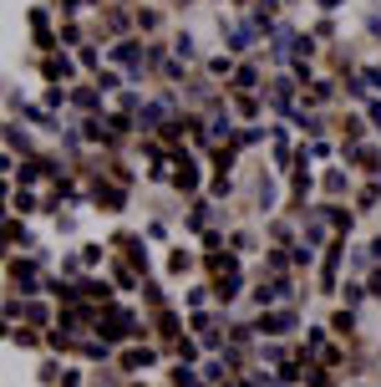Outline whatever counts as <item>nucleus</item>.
<instances>
[{
  "label": "nucleus",
  "mask_w": 381,
  "mask_h": 387,
  "mask_svg": "<svg viewBox=\"0 0 381 387\" xmlns=\"http://www.w3.org/2000/svg\"><path fill=\"white\" fill-rule=\"evenodd\" d=\"M21 316L31 321L36 331H41V326H51V321H56V316H51V306H46V301H21Z\"/></svg>",
  "instance_id": "13"
},
{
  "label": "nucleus",
  "mask_w": 381,
  "mask_h": 387,
  "mask_svg": "<svg viewBox=\"0 0 381 387\" xmlns=\"http://www.w3.org/2000/svg\"><path fill=\"white\" fill-rule=\"evenodd\" d=\"M91 204L107 209V214H122L127 209V189L122 184H91Z\"/></svg>",
  "instance_id": "9"
},
{
  "label": "nucleus",
  "mask_w": 381,
  "mask_h": 387,
  "mask_svg": "<svg viewBox=\"0 0 381 387\" xmlns=\"http://www.w3.org/2000/svg\"><path fill=\"white\" fill-rule=\"evenodd\" d=\"M36 67H41V76H46L51 87H67V82H76V76H82V61L67 56V51H51V56L36 61Z\"/></svg>",
  "instance_id": "1"
},
{
  "label": "nucleus",
  "mask_w": 381,
  "mask_h": 387,
  "mask_svg": "<svg viewBox=\"0 0 381 387\" xmlns=\"http://www.w3.org/2000/svg\"><path fill=\"white\" fill-rule=\"evenodd\" d=\"M351 331H356V311H346V306H336V311H331V337L340 342V337H351Z\"/></svg>",
  "instance_id": "16"
},
{
  "label": "nucleus",
  "mask_w": 381,
  "mask_h": 387,
  "mask_svg": "<svg viewBox=\"0 0 381 387\" xmlns=\"http://www.w3.org/2000/svg\"><path fill=\"white\" fill-rule=\"evenodd\" d=\"M36 275H41V270H36V260H31V255H10V265H6V280H10V291H21L25 301H31V291L41 286Z\"/></svg>",
  "instance_id": "4"
},
{
  "label": "nucleus",
  "mask_w": 381,
  "mask_h": 387,
  "mask_svg": "<svg viewBox=\"0 0 381 387\" xmlns=\"http://www.w3.org/2000/svg\"><path fill=\"white\" fill-rule=\"evenodd\" d=\"M97 337H102V342H122V337H138V316L127 311V306H112V311L97 321Z\"/></svg>",
  "instance_id": "2"
},
{
  "label": "nucleus",
  "mask_w": 381,
  "mask_h": 387,
  "mask_svg": "<svg viewBox=\"0 0 381 387\" xmlns=\"http://www.w3.org/2000/svg\"><path fill=\"white\" fill-rule=\"evenodd\" d=\"M168 46H173V56H178V61H193V56H199V41H193V31H173V41H168Z\"/></svg>",
  "instance_id": "17"
},
{
  "label": "nucleus",
  "mask_w": 381,
  "mask_h": 387,
  "mask_svg": "<svg viewBox=\"0 0 381 387\" xmlns=\"http://www.w3.org/2000/svg\"><path fill=\"white\" fill-rule=\"evenodd\" d=\"M199 184H204V174H199L193 148H173V189H178V193H193Z\"/></svg>",
  "instance_id": "3"
},
{
  "label": "nucleus",
  "mask_w": 381,
  "mask_h": 387,
  "mask_svg": "<svg viewBox=\"0 0 381 387\" xmlns=\"http://www.w3.org/2000/svg\"><path fill=\"white\" fill-rule=\"evenodd\" d=\"M340 163H346V169H356V174H366V178H381V148H376V143L340 148Z\"/></svg>",
  "instance_id": "5"
},
{
  "label": "nucleus",
  "mask_w": 381,
  "mask_h": 387,
  "mask_svg": "<svg viewBox=\"0 0 381 387\" xmlns=\"http://www.w3.org/2000/svg\"><path fill=\"white\" fill-rule=\"evenodd\" d=\"M16 148H31V133L10 118V123H6V153H10V158H16Z\"/></svg>",
  "instance_id": "18"
},
{
  "label": "nucleus",
  "mask_w": 381,
  "mask_h": 387,
  "mask_svg": "<svg viewBox=\"0 0 381 387\" xmlns=\"http://www.w3.org/2000/svg\"><path fill=\"white\" fill-rule=\"evenodd\" d=\"M188 265H193V255H188V250H173V255H168V270H173V275H183Z\"/></svg>",
  "instance_id": "23"
},
{
  "label": "nucleus",
  "mask_w": 381,
  "mask_h": 387,
  "mask_svg": "<svg viewBox=\"0 0 381 387\" xmlns=\"http://www.w3.org/2000/svg\"><path fill=\"white\" fill-rule=\"evenodd\" d=\"M346 189H351V174H346V169H325V178H320V193H325V199H340Z\"/></svg>",
  "instance_id": "12"
},
{
  "label": "nucleus",
  "mask_w": 381,
  "mask_h": 387,
  "mask_svg": "<svg viewBox=\"0 0 381 387\" xmlns=\"http://www.w3.org/2000/svg\"><path fill=\"white\" fill-rule=\"evenodd\" d=\"M340 6H346V0H320V10H340Z\"/></svg>",
  "instance_id": "26"
},
{
  "label": "nucleus",
  "mask_w": 381,
  "mask_h": 387,
  "mask_svg": "<svg viewBox=\"0 0 381 387\" xmlns=\"http://www.w3.org/2000/svg\"><path fill=\"white\" fill-rule=\"evenodd\" d=\"M376 204H381V178H366V184L356 189V214L376 209Z\"/></svg>",
  "instance_id": "15"
},
{
  "label": "nucleus",
  "mask_w": 381,
  "mask_h": 387,
  "mask_svg": "<svg viewBox=\"0 0 381 387\" xmlns=\"http://www.w3.org/2000/svg\"><path fill=\"white\" fill-rule=\"evenodd\" d=\"M224 244H229L234 255H254V244H259V240L249 235V229H229V235H224Z\"/></svg>",
  "instance_id": "19"
},
{
  "label": "nucleus",
  "mask_w": 381,
  "mask_h": 387,
  "mask_svg": "<svg viewBox=\"0 0 381 387\" xmlns=\"http://www.w3.org/2000/svg\"><path fill=\"white\" fill-rule=\"evenodd\" d=\"M133 21H138V36H153L157 25H163V10H157V6H138Z\"/></svg>",
  "instance_id": "14"
},
{
  "label": "nucleus",
  "mask_w": 381,
  "mask_h": 387,
  "mask_svg": "<svg viewBox=\"0 0 381 387\" xmlns=\"http://www.w3.org/2000/svg\"><path fill=\"white\" fill-rule=\"evenodd\" d=\"M270 76L259 72V61H239V72H234V82L224 87V97H239V92H265Z\"/></svg>",
  "instance_id": "7"
},
{
  "label": "nucleus",
  "mask_w": 381,
  "mask_h": 387,
  "mask_svg": "<svg viewBox=\"0 0 381 387\" xmlns=\"http://www.w3.org/2000/svg\"><path fill=\"white\" fill-rule=\"evenodd\" d=\"M56 41L67 46V51H72V46L82 51V41H87V31H82V25H76V21H67V25H56Z\"/></svg>",
  "instance_id": "21"
},
{
  "label": "nucleus",
  "mask_w": 381,
  "mask_h": 387,
  "mask_svg": "<svg viewBox=\"0 0 381 387\" xmlns=\"http://www.w3.org/2000/svg\"><path fill=\"white\" fill-rule=\"evenodd\" d=\"M331 153H340L331 138H310V143H300L295 158H300V163H331Z\"/></svg>",
  "instance_id": "11"
},
{
  "label": "nucleus",
  "mask_w": 381,
  "mask_h": 387,
  "mask_svg": "<svg viewBox=\"0 0 381 387\" xmlns=\"http://www.w3.org/2000/svg\"><path fill=\"white\" fill-rule=\"evenodd\" d=\"M188 331H193L204 346H219V352H224V331H219V316H214V311H193V316H188Z\"/></svg>",
  "instance_id": "8"
},
{
  "label": "nucleus",
  "mask_w": 381,
  "mask_h": 387,
  "mask_svg": "<svg viewBox=\"0 0 381 387\" xmlns=\"http://www.w3.org/2000/svg\"><path fill=\"white\" fill-rule=\"evenodd\" d=\"M153 362H157L153 346H122V357H117V367H122L127 377H133V372H148Z\"/></svg>",
  "instance_id": "10"
},
{
  "label": "nucleus",
  "mask_w": 381,
  "mask_h": 387,
  "mask_svg": "<svg viewBox=\"0 0 381 387\" xmlns=\"http://www.w3.org/2000/svg\"><path fill=\"white\" fill-rule=\"evenodd\" d=\"M10 209H21V214H36V209H41L36 189H10Z\"/></svg>",
  "instance_id": "20"
},
{
  "label": "nucleus",
  "mask_w": 381,
  "mask_h": 387,
  "mask_svg": "<svg viewBox=\"0 0 381 387\" xmlns=\"http://www.w3.org/2000/svg\"><path fill=\"white\" fill-rule=\"evenodd\" d=\"M361 301H366V286H361V280H346V291H340V306L351 311V306H361Z\"/></svg>",
  "instance_id": "22"
},
{
  "label": "nucleus",
  "mask_w": 381,
  "mask_h": 387,
  "mask_svg": "<svg viewBox=\"0 0 381 387\" xmlns=\"http://www.w3.org/2000/svg\"><path fill=\"white\" fill-rule=\"evenodd\" d=\"M366 291L381 295V265H376V270H366Z\"/></svg>",
  "instance_id": "25"
},
{
  "label": "nucleus",
  "mask_w": 381,
  "mask_h": 387,
  "mask_svg": "<svg viewBox=\"0 0 381 387\" xmlns=\"http://www.w3.org/2000/svg\"><path fill=\"white\" fill-rule=\"evenodd\" d=\"M82 260L87 265H102V244H82Z\"/></svg>",
  "instance_id": "24"
},
{
  "label": "nucleus",
  "mask_w": 381,
  "mask_h": 387,
  "mask_svg": "<svg viewBox=\"0 0 381 387\" xmlns=\"http://www.w3.org/2000/svg\"><path fill=\"white\" fill-rule=\"evenodd\" d=\"M254 331H259V337H290V331H295V311H290V306H274V311H259L254 316Z\"/></svg>",
  "instance_id": "6"
}]
</instances>
